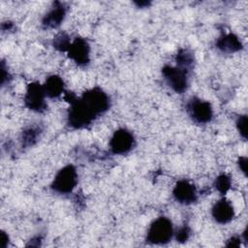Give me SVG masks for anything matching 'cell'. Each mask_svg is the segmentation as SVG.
I'll return each mask as SVG.
<instances>
[{
  "label": "cell",
  "mask_w": 248,
  "mask_h": 248,
  "mask_svg": "<svg viewBox=\"0 0 248 248\" xmlns=\"http://www.w3.org/2000/svg\"><path fill=\"white\" fill-rule=\"evenodd\" d=\"M70 44H71V42H70L69 38L64 34L59 35L54 40V46L61 49V50H68V48L70 46Z\"/></svg>",
  "instance_id": "cell-16"
},
{
  "label": "cell",
  "mask_w": 248,
  "mask_h": 248,
  "mask_svg": "<svg viewBox=\"0 0 248 248\" xmlns=\"http://www.w3.org/2000/svg\"><path fill=\"white\" fill-rule=\"evenodd\" d=\"M176 61H177V67L182 68L186 71H188L191 68V66L193 65V57L186 50H181L177 54Z\"/></svg>",
  "instance_id": "cell-14"
},
{
  "label": "cell",
  "mask_w": 248,
  "mask_h": 248,
  "mask_svg": "<svg viewBox=\"0 0 248 248\" xmlns=\"http://www.w3.org/2000/svg\"><path fill=\"white\" fill-rule=\"evenodd\" d=\"M64 16H65V9L63 8L62 5L58 4L46 14L44 19V25H46V27L54 28L61 23V21L64 18Z\"/></svg>",
  "instance_id": "cell-13"
},
{
  "label": "cell",
  "mask_w": 248,
  "mask_h": 248,
  "mask_svg": "<svg viewBox=\"0 0 248 248\" xmlns=\"http://www.w3.org/2000/svg\"><path fill=\"white\" fill-rule=\"evenodd\" d=\"M163 76L166 79L168 85L177 93H182L188 84L187 73L188 71L179 68V67H171L166 66L163 69Z\"/></svg>",
  "instance_id": "cell-5"
},
{
  "label": "cell",
  "mask_w": 248,
  "mask_h": 248,
  "mask_svg": "<svg viewBox=\"0 0 248 248\" xmlns=\"http://www.w3.org/2000/svg\"><path fill=\"white\" fill-rule=\"evenodd\" d=\"M46 96L49 98H55L62 94L64 90V83L60 77L50 76L46 78L45 84L43 85Z\"/></svg>",
  "instance_id": "cell-11"
},
{
  "label": "cell",
  "mask_w": 248,
  "mask_h": 248,
  "mask_svg": "<svg viewBox=\"0 0 248 248\" xmlns=\"http://www.w3.org/2000/svg\"><path fill=\"white\" fill-rule=\"evenodd\" d=\"M215 187L221 194L227 193L231 187L230 177L226 174H222V175L218 176L215 181Z\"/></svg>",
  "instance_id": "cell-15"
},
{
  "label": "cell",
  "mask_w": 248,
  "mask_h": 248,
  "mask_svg": "<svg viewBox=\"0 0 248 248\" xmlns=\"http://www.w3.org/2000/svg\"><path fill=\"white\" fill-rule=\"evenodd\" d=\"M238 166H239L240 170L244 174H246V171H247V159H246V157H240V159L238 160Z\"/></svg>",
  "instance_id": "cell-20"
},
{
  "label": "cell",
  "mask_w": 248,
  "mask_h": 248,
  "mask_svg": "<svg viewBox=\"0 0 248 248\" xmlns=\"http://www.w3.org/2000/svg\"><path fill=\"white\" fill-rule=\"evenodd\" d=\"M236 128L240 136L246 139L247 138V116L246 115H241L238 117L236 121Z\"/></svg>",
  "instance_id": "cell-17"
},
{
  "label": "cell",
  "mask_w": 248,
  "mask_h": 248,
  "mask_svg": "<svg viewBox=\"0 0 248 248\" xmlns=\"http://www.w3.org/2000/svg\"><path fill=\"white\" fill-rule=\"evenodd\" d=\"M214 220L219 224H227L231 222L234 216L232 204L226 199H222L215 202L211 210Z\"/></svg>",
  "instance_id": "cell-10"
},
{
  "label": "cell",
  "mask_w": 248,
  "mask_h": 248,
  "mask_svg": "<svg viewBox=\"0 0 248 248\" xmlns=\"http://www.w3.org/2000/svg\"><path fill=\"white\" fill-rule=\"evenodd\" d=\"M217 47L224 52H234L241 48V42L233 34H227L219 38L216 44Z\"/></svg>",
  "instance_id": "cell-12"
},
{
  "label": "cell",
  "mask_w": 248,
  "mask_h": 248,
  "mask_svg": "<svg viewBox=\"0 0 248 248\" xmlns=\"http://www.w3.org/2000/svg\"><path fill=\"white\" fill-rule=\"evenodd\" d=\"M45 97L46 93L43 85H41L38 82H33L29 84L27 87L24 102L30 109L40 111L44 109L46 107Z\"/></svg>",
  "instance_id": "cell-7"
},
{
  "label": "cell",
  "mask_w": 248,
  "mask_h": 248,
  "mask_svg": "<svg viewBox=\"0 0 248 248\" xmlns=\"http://www.w3.org/2000/svg\"><path fill=\"white\" fill-rule=\"evenodd\" d=\"M36 138H37V133H36V130L34 129H28L23 132L22 140L26 144H32L35 141Z\"/></svg>",
  "instance_id": "cell-18"
},
{
  "label": "cell",
  "mask_w": 248,
  "mask_h": 248,
  "mask_svg": "<svg viewBox=\"0 0 248 248\" xmlns=\"http://www.w3.org/2000/svg\"><path fill=\"white\" fill-rule=\"evenodd\" d=\"M135 143L134 136L126 129L117 130L109 140V147L114 154H125L129 152Z\"/></svg>",
  "instance_id": "cell-6"
},
{
  "label": "cell",
  "mask_w": 248,
  "mask_h": 248,
  "mask_svg": "<svg viewBox=\"0 0 248 248\" xmlns=\"http://www.w3.org/2000/svg\"><path fill=\"white\" fill-rule=\"evenodd\" d=\"M78 182V173L72 165L61 169L54 177L52 189L59 194H68L73 191Z\"/></svg>",
  "instance_id": "cell-3"
},
{
  "label": "cell",
  "mask_w": 248,
  "mask_h": 248,
  "mask_svg": "<svg viewBox=\"0 0 248 248\" xmlns=\"http://www.w3.org/2000/svg\"><path fill=\"white\" fill-rule=\"evenodd\" d=\"M173 196L177 202L184 204L192 203L197 199V191L193 184L186 180H180L173 188Z\"/></svg>",
  "instance_id": "cell-8"
},
{
  "label": "cell",
  "mask_w": 248,
  "mask_h": 248,
  "mask_svg": "<svg viewBox=\"0 0 248 248\" xmlns=\"http://www.w3.org/2000/svg\"><path fill=\"white\" fill-rule=\"evenodd\" d=\"M80 101L94 117L105 112L109 106L108 95L102 89L97 87L86 91L80 98Z\"/></svg>",
  "instance_id": "cell-2"
},
{
  "label": "cell",
  "mask_w": 248,
  "mask_h": 248,
  "mask_svg": "<svg viewBox=\"0 0 248 248\" xmlns=\"http://www.w3.org/2000/svg\"><path fill=\"white\" fill-rule=\"evenodd\" d=\"M172 235V224L167 217H159L154 220L147 231V240L153 244H166Z\"/></svg>",
  "instance_id": "cell-1"
},
{
  "label": "cell",
  "mask_w": 248,
  "mask_h": 248,
  "mask_svg": "<svg viewBox=\"0 0 248 248\" xmlns=\"http://www.w3.org/2000/svg\"><path fill=\"white\" fill-rule=\"evenodd\" d=\"M187 112L195 122L200 124L209 122L213 115L211 105L198 98H192L187 103Z\"/></svg>",
  "instance_id": "cell-4"
},
{
  "label": "cell",
  "mask_w": 248,
  "mask_h": 248,
  "mask_svg": "<svg viewBox=\"0 0 248 248\" xmlns=\"http://www.w3.org/2000/svg\"><path fill=\"white\" fill-rule=\"evenodd\" d=\"M189 229L187 227H182L176 232V239L177 241H186L189 237Z\"/></svg>",
  "instance_id": "cell-19"
},
{
  "label": "cell",
  "mask_w": 248,
  "mask_h": 248,
  "mask_svg": "<svg viewBox=\"0 0 248 248\" xmlns=\"http://www.w3.org/2000/svg\"><path fill=\"white\" fill-rule=\"evenodd\" d=\"M69 56L78 64L84 65L89 60V45L84 39H76L68 48Z\"/></svg>",
  "instance_id": "cell-9"
}]
</instances>
